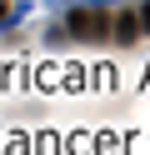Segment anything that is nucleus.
Segmentation results:
<instances>
[{"label":"nucleus","instance_id":"2","mask_svg":"<svg viewBox=\"0 0 150 155\" xmlns=\"http://www.w3.org/2000/svg\"><path fill=\"white\" fill-rule=\"evenodd\" d=\"M140 35V20H135V10H125V15H115V40L120 45H130Z\"/></svg>","mask_w":150,"mask_h":155},{"label":"nucleus","instance_id":"3","mask_svg":"<svg viewBox=\"0 0 150 155\" xmlns=\"http://www.w3.org/2000/svg\"><path fill=\"white\" fill-rule=\"evenodd\" d=\"M135 20H140V30H150V0H145V5L135 10Z\"/></svg>","mask_w":150,"mask_h":155},{"label":"nucleus","instance_id":"1","mask_svg":"<svg viewBox=\"0 0 150 155\" xmlns=\"http://www.w3.org/2000/svg\"><path fill=\"white\" fill-rule=\"evenodd\" d=\"M65 25H70L75 40H105V35H110V20L100 10H90V5H75V10L65 15Z\"/></svg>","mask_w":150,"mask_h":155}]
</instances>
